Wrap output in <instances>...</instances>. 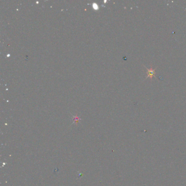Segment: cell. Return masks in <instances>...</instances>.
I'll use <instances>...</instances> for the list:
<instances>
[{
  "mask_svg": "<svg viewBox=\"0 0 186 186\" xmlns=\"http://www.w3.org/2000/svg\"><path fill=\"white\" fill-rule=\"evenodd\" d=\"M146 68L147 70V77L146 78H150V79H152L153 77H155V74H156V71H155V69H153L151 68L150 69H148L146 67Z\"/></svg>",
  "mask_w": 186,
  "mask_h": 186,
  "instance_id": "1",
  "label": "cell"
},
{
  "mask_svg": "<svg viewBox=\"0 0 186 186\" xmlns=\"http://www.w3.org/2000/svg\"><path fill=\"white\" fill-rule=\"evenodd\" d=\"M93 8L95 9H98V6H97V4L93 3Z\"/></svg>",
  "mask_w": 186,
  "mask_h": 186,
  "instance_id": "2",
  "label": "cell"
}]
</instances>
